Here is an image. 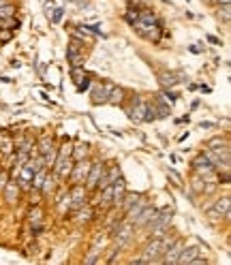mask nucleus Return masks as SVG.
Here are the masks:
<instances>
[{"label":"nucleus","instance_id":"27","mask_svg":"<svg viewBox=\"0 0 231 265\" xmlns=\"http://www.w3.org/2000/svg\"><path fill=\"white\" fill-rule=\"evenodd\" d=\"M54 182H56V176H51V173H49V176H45L41 189H43L45 192H54V186H56Z\"/></svg>","mask_w":231,"mask_h":265},{"label":"nucleus","instance_id":"5","mask_svg":"<svg viewBox=\"0 0 231 265\" xmlns=\"http://www.w3.org/2000/svg\"><path fill=\"white\" fill-rule=\"evenodd\" d=\"M184 246H186V244L182 240H173L169 246L165 248L163 257H160V263H178V257H180V253H182Z\"/></svg>","mask_w":231,"mask_h":265},{"label":"nucleus","instance_id":"17","mask_svg":"<svg viewBox=\"0 0 231 265\" xmlns=\"http://www.w3.org/2000/svg\"><path fill=\"white\" fill-rule=\"evenodd\" d=\"M112 201H114V190H112V184H107V186H103L101 189L99 203L101 205H112Z\"/></svg>","mask_w":231,"mask_h":265},{"label":"nucleus","instance_id":"33","mask_svg":"<svg viewBox=\"0 0 231 265\" xmlns=\"http://www.w3.org/2000/svg\"><path fill=\"white\" fill-rule=\"evenodd\" d=\"M88 88H90V77H88V75H83V81L77 83V90H79V92H86Z\"/></svg>","mask_w":231,"mask_h":265},{"label":"nucleus","instance_id":"11","mask_svg":"<svg viewBox=\"0 0 231 265\" xmlns=\"http://www.w3.org/2000/svg\"><path fill=\"white\" fill-rule=\"evenodd\" d=\"M112 190H114V205H120V201H122V197H124V192H126V182H124V178H118L116 182L112 184Z\"/></svg>","mask_w":231,"mask_h":265},{"label":"nucleus","instance_id":"1","mask_svg":"<svg viewBox=\"0 0 231 265\" xmlns=\"http://www.w3.org/2000/svg\"><path fill=\"white\" fill-rule=\"evenodd\" d=\"M173 242V237H169L167 233L158 235V237H152L150 242L144 246V253H141L139 259H133V263H160V257H163L165 248L169 246V244Z\"/></svg>","mask_w":231,"mask_h":265},{"label":"nucleus","instance_id":"32","mask_svg":"<svg viewBox=\"0 0 231 265\" xmlns=\"http://www.w3.org/2000/svg\"><path fill=\"white\" fill-rule=\"evenodd\" d=\"M30 223H32V225H38V223H41V210H38V208H35V210L30 212Z\"/></svg>","mask_w":231,"mask_h":265},{"label":"nucleus","instance_id":"35","mask_svg":"<svg viewBox=\"0 0 231 265\" xmlns=\"http://www.w3.org/2000/svg\"><path fill=\"white\" fill-rule=\"evenodd\" d=\"M0 38H2V41H9V38H11V30L6 28L4 32H0Z\"/></svg>","mask_w":231,"mask_h":265},{"label":"nucleus","instance_id":"18","mask_svg":"<svg viewBox=\"0 0 231 265\" xmlns=\"http://www.w3.org/2000/svg\"><path fill=\"white\" fill-rule=\"evenodd\" d=\"M146 107H148V103H144V101H137L135 103V107L131 109V118L133 120H144V114H146Z\"/></svg>","mask_w":231,"mask_h":265},{"label":"nucleus","instance_id":"30","mask_svg":"<svg viewBox=\"0 0 231 265\" xmlns=\"http://www.w3.org/2000/svg\"><path fill=\"white\" fill-rule=\"evenodd\" d=\"M192 189H195V192H203L205 189V180L201 176H197L195 180H192Z\"/></svg>","mask_w":231,"mask_h":265},{"label":"nucleus","instance_id":"4","mask_svg":"<svg viewBox=\"0 0 231 265\" xmlns=\"http://www.w3.org/2000/svg\"><path fill=\"white\" fill-rule=\"evenodd\" d=\"M90 165L92 163H88L86 158H81V160H77V163L73 165V169H71V182L73 184H83L86 182V178H88V171H90Z\"/></svg>","mask_w":231,"mask_h":265},{"label":"nucleus","instance_id":"10","mask_svg":"<svg viewBox=\"0 0 231 265\" xmlns=\"http://www.w3.org/2000/svg\"><path fill=\"white\" fill-rule=\"evenodd\" d=\"M118 178H120L118 165H112V167H109V171H103V176H101L99 186H96V189H103V186H107V184H114Z\"/></svg>","mask_w":231,"mask_h":265},{"label":"nucleus","instance_id":"8","mask_svg":"<svg viewBox=\"0 0 231 265\" xmlns=\"http://www.w3.org/2000/svg\"><path fill=\"white\" fill-rule=\"evenodd\" d=\"M105 171V165L101 163H92L90 165V171H88V178H86V189H96L99 186V180Z\"/></svg>","mask_w":231,"mask_h":265},{"label":"nucleus","instance_id":"21","mask_svg":"<svg viewBox=\"0 0 231 265\" xmlns=\"http://www.w3.org/2000/svg\"><path fill=\"white\" fill-rule=\"evenodd\" d=\"M218 19H223V24H229V19H231V6L229 2H223V4H218Z\"/></svg>","mask_w":231,"mask_h":265},{"label":"nucleus","instance_id":"7","mask_svg":"<svg viewBox=\"0 0 231 265\" xmlns=\"http://www.w3.org/2000/svg\"><path fill=\"white\" fill-rule=\"evenodd\" d=\"M156 214H158L156 208H152V205H146V208L133 218V225H135V227H146V225H150L154 218H156Z\"/></svg>","mask_w":231,"mask_h":265},{"label":"nucleus","instance_id":"28","mask_svg":"<svg viewBox=\"0 0 231 265\" xmlns=\"http://www.w3.org/2000/svg\"><path fill=\"white\" fill-rule=\"evenodd\" d=\"M71 154L75 156V160H81V158H86L88 156V146H75V150H71Z\"/></svg>","mask_w":231,"mask_h":265},{"label":"nucleus","instance_id":"13","mask_svg":"<svg viewBox=\"0 0 231 265\" xmlns=\"http://www.w3.org/2000/svg\"><path fill=\"white\" fill-rule=\"evenodd\" d=\"M212 210H216L223 218H229V212H231V199H229L227 195L221 197V199H218V201L214 203V208H212Z\"/></svg>","mask_w":231,"mask_h":265},{"label":"nucleus","instance_id":"24","mask_svg":"<svg viewBox=\"0 0 231 265\" xmlns=\"http://www.w3.org/2000/svg\"><path fill=\"white\" fill-rule=\"evenodd\" d=\"M122 99H124V90L114 86V88H112V92H109L107 103H112V105H118V103H122Z\"/></svg>","mask_w":231,"mask_h":265},{"label":"nucleus","instance_id":"34","mask_svg":"<svg viewBox=\"0 0 231 265\" xmlns=\"http://www.w3.org/2000/svg\"><path fill=\"white\" fill-rule=\"evenodd\" d=\"M191 263H192V265H205L208 261H205V257H199V255H197V257H195V259H192Z\"/></svg>","mask_w":231,"mask_h":265},{"label":"nucleus","instance_id":"37","mask_svg":"<svg viewBox=\"0 0 231 265\" xmlns=\"http://www.w3.org/2000/svg\"><path fill=\"white\" fill-rule=\"evenodd\" d=\"M60 17H62V9H58V11H56V15H54V22H58Z\"/></svg>","mask_w":231,"mask_h":265},{"label":"nucleus","instance_id":"20","mask_svg":"<svg viewBox=\"0 0 231 265\" xmlns=\"http://www.w3.org/2000/svg\"><path fill=\"white\" fill-rule=\"evenodd\" d=\"M56 201H58V210H60V214H67V212L71 210V195H69V192L60 195Z\"/></svg>","mask_w":231,"mask_h":265},{"label":"nucleus","instance_id":"14","mask_svg":"<svg viewBox=\"0 0 231 265\" xmlns=\"http://www.w3.org/2000/svg\"><path fill=\"white\" fill-rule=\"evenodd\" d=\"M67 58H69V62H71V69H73V67H81V64H83V58L79 56V51H77V43H71L69 45Z\"/></svg>","mask_w":231,"mask_h":265},{"label":"nucleus","instance_id":"39","mask_svg":"<svg viewBox=\"0 0 231 265\" xmlns=\"http://www.w3.org/2000/svg\"><path fill=\"white\" fill-rule=\"evenodd\" d=\"M208 41H212V43H216V45H221V41H218L216 37H208Z\"/></svg>","mask_w":231,"mask_h":265},{"label":"nucleus","instance_id":"36","mask_svg":"<svg viewBox=\"0 0 231 265\" xmlns=\"http://www.w3.org/2000/svg\"><path fill=\"white\" fill-rule=\"evenodd\" d=\"M163 96H165V99L169 101V103H173V101H176V92H165Z\"/></svg>","mask_w":231,"mask_h":265},{"label":"nucleus","instance_id":"38","mask_svg":"<svg viewBox=\"0 0 231 265\" xmlns=\"http://www.w3.org/2000/svg\"><path fill=\"white\" fill-rule=\"evenodd\" d=\"M214 124H212V122H201V128H212Z\"/></svg>","mask_w":231,"mask_h":265},{"label":"nucleus","instance_id":"6","mask_svg":"<svg viewBox=\"0 0 231 265\" xmlns=\"http://www.w3.org/2000/svg\"><path fill=\"white\" fill-rule=\"evenodd\" d=\"M71 195V210H77L81 205H86L88 201V189H83L81 184H75V189L69 192Z\"/></svg>","mask_w":231,"mask_h":265},{"label":"nucleus","instance_id":"29","mask_svg":"<svg viewBox=\"0 0 231 265\" xmlns=\"http://www.w3.org/2000/svg\"><path fill=\"white\" fill-rule=\"evenodd\" d=\"M11 150H13V141L9 137H0V152L11 154Z\"/></svg>","mask_w":231,"mask_h":265},{"label":"nucleus","instance_id":"26","mask_svg":"<svg viewBox=\"0 0 231 265\" xmlns=\"http://www.w3.org/2000/svg\"><path fill=\"white\" fill-rule=\"evenodd\" d=\"M92 218V210L88 208V205H81V208H77V223H86Z\"/></svg>","mask_w":231,"mask_h":265},{"label":"nucleus","instance_id":"9","mask_svg":"<svg viewBox=\"0 0 231 265\" xmlns=\"http://www.w3.org/2000/svg\"><path fill=\"white\" fill-rule=\"evenodd\" d=\"M112 83H101V86H96L92 90V103L94 105H101V103H107L109 99V92H112Z\"/></svg>","mask_w":231,"mask_h":265},{"label":"nucleus","instance_id":"22","mask_svg":"<svg viewBox=\"0 0 231 265\" xmlns=\"http://www.w3.org/2000/svg\"><path fill=\"white\" fill-rule=\"evenodd\" d=\"M176 77H178L176 73H160L158 75V81L163 83L165 88H171V86H176V83L180 81V79H176Z\"/></svg>","mask_w":231,"mask_h":265},{"label":"nucleus","instance_id":"16","mask_svg":"<svg viewBox=\"0 0 231 265\" xmlns=\"http://www.w3.org/2000/svg\"><path fill=\"white\" fill-rule=\"evenodd\" d=\"M4 197L9 203H17V197H19V186L15 182H9L4 184Z\"/></svg>","mask_w":231,"mask_h":265},{"label":"nucleus","instance_id":"40","mask_svg":"<svg viewBox=\"0 0 231 265\" xmlns=\"http://www.w3.org/2000/svg\"><path fill=\"white\" fill-rule=\"evenodd\" d=\"M210 2H214V4H223V2H229V0H210Z\"/></svg>","mask_w":231,"mask_h":265},{"label":"nucleus","instance_id":"19","mask_svg":"<svg viewBox=\"0 0 231 265\" xmlns=\"http://www.w3.org/2000/svg\"><path fill=\"white\" fill-rule=\"evenodd\" d=\"M51 152H56L54 144H51V139L49 137H43L41 144H38V154H41V156H47V154H51Z\"/></svg>","mask_w":231,"mask_h":265},{"label":"nucleus","instance_id":"31","mask_svg":"<svg viewBox=\"0 0 231 265\" xmlns=\"http://www.w3.org/2000/svg\"><path fill=\"white\" fill-rule=\"evenodd\" d=\"M154 109H156V112H158L160 118H165V115H169V105H163V103H160V101H158V105L154 107Z\"/></svg>","mask_w":231,"mask_h":265},{"label":"nucleus","instance_id":"12","mask_svg":"<svg viewBox=\"0 0 231 265\" xmlns=\"http://www.w3.org/2000/svg\"><path fill=\"white\" fill-rule=\"evenodd\" d=\"M201 253V248H197V246H191V248H182V253H180V257H178V263L180 265H186V263H191L195 257Z\"/></svg>","mask_w":231,"mask_h":265},{"label":"nucleus","instance_id":"23","mask_svg":"<svg viewBox=\"0 0 231 265\" xmlns=\"http://www.w3.org/2000/svg\"><path fill=\"white\" fill-rule=\"evenodd\" d=\"M208 148H212V150H229V141L223 137H214L208 141Z\"/></svg>","mask_w":231,"mask_h":265},{"label":"nucleus","instance_id":"2","mask_svg":"<svg viewBox=\"0 0 231 265\" xmlns=\"http://www.w3.org/2000/svg\"><path fill=\"white\" fill-rule=\"evenodd\" d=\"M171 218H173V210L171 208L158 210L156 218L150 223V235L152 237H158V235L167 233V229H169V225H171Z\"/></svg>","mask_w":231,"mask_h":265},{"label":"nucleus","instance_id":"3","mask_svg":"<svg viewBox=\"0 0 231 265\" xmlns=\"http://www.w3.org/2000/svg\"><path fill=\"white\" fill-rule=\"evenodd\" d=\"M133 229L135 225L131 221H122L118 227H116V244H118V250L124 248L128 242H131V235H133Z\"/></svg>","mask_w":231,"mask_h":265},{"label":"nucleus","instance_id":"15","mask_svg":"<svg viewBox=\"0 0 231 265\" xmlns=\"http://www.w3.org/2000/svg\"><path fill=\"white\" fill-rule=\"evenodd\" d=\"M146 205H148V201H146V197H139V199H137V201H135V203L131 205V208H128V210H126V221H131V223H133V218H135V216H137V214H139V212H141V210H144V208H146Z\"/></svg>","mask_w":231,"mask_h":265},{"label":"nucleus","instance_id":"25","mask_svg":"<svg viewBox=\"0 0 231 265\" xmlns=\"http://www.w3.org/2000/svg\"><path fill=\"white\" fill-rule=\"evenodd\" d=\"M6 17H15V4L11 2L0 4V19H6Z\"/></svg>","mask_w":231,"mask_h":265}]
</instances>
